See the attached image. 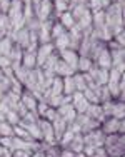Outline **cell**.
Wrapping results in <instances>:
<instances>
[{"mask_svg": "<svg viewBox=\"0 0 125 157\" xmlns=\"http://www.w3.org/2000/svg\"><path fill=\"white\" fill-rule=\"evenodd\" d=\"M55 45L58 47V50H65L68 45H70V39H68V33L64 32L55 39Z\"/></svg>", "mask_w": 125, "mask_h": 157, "instance_id": "20", "label": "cell"}, {"mask_svg": "<svg viewBox=\"0 0 125 157\" xmlns=\"http://www.w3.org/2000/svg\"><path fill=\"white\" fill-rule=\"evenodd\" d=\"M39 127H40V132H42V140H45L49 145H55L57 140H55V136H53V129H52V124L49 121L40 117L39 119Z\"/></svg>", "mask_w": 125, "mask_h": 157, "instance_id": "3", "label": "cell"}, {"mask_svg": "<svg viewBox=\"0 0 125 157\" xmlns=\"http://www.w3.org/2000/svg\"><path fill=\"white\" fill-rule=\"evenodd\" d=\"M22 63H24V67L27 70H32V67H35L37 65V57H35V54H30V52H25L24 54V57H22Z\"/></svg>", "mask_w": 125, "mask_h": 157, "instance_id": "18", "label": "cell"}, {"mask_svg": "<svg viewBox=\"0 0 125 157\" xmlns=\"http://www.w3.org/2000/svg\"><path fill=\"white\" fill-rule=\"evenodd\" d=\"M52 54H53V45H52V44H43V45L40 47V50L35 54V57H37V67L40 69V67L45 63V60Z\"/></svg>", "mask_w": 125, "mask_h": 157, "instance_id": "6", "label": "cell"}, {"mask_svg": "<svg viewBox=\"0 0 125 157\" xmlns=\"http://www.w3.org/2000/svg\"><path fill=\"white\" fill-rule=\"evenodd\" d=\"M5 121L9 122L12 127H13V125H18V124H20V115H18L15 110H9V112L5 114Z\"/></svg>", "mask_w": 125, "mask_h": 157, "instance_id": "26", "label": "cell"}, {"mask_svg": "<svg viewBox=\"0 0 125 157\" xmlns=\"http://www.w3.org/2000/svg\"><path fill=\"white\" fill-rule=\"evenodd\" d=\"M3 77H5V75H3V70H2V69H0V80H2V78H3Z\"/></svg>", "mask_w": 125, "mask_h": 157, "instance_id": "41", "label": "cell"}, {"mask_svg": "<svg viewBox=\"0 0 125 157\" xmlns=\"http://www.w3.org/2000/svg\"><path fill=\"white\" fill-rule=\"evenodd\" d=\"M32 152L28 151H13L12 152V157H30Z\"/></svg>", "mask_w": 125, "mask_h": 157, "instance_id": "34", "label": "cell"}, {"mask_svg": "<svg viewBox=\"0 0 125 157\" xmlns=\"http://www.w3.org/2000/svg\"><path fill=\"white\" fill-rule=\"evenodd\" d=\"M85 10H87V7L83 5V3H77V5L73 7V10H72L70 13H72V17H73V18H77V20H79V18L83 15V12H85Z\"/></svg>", "mask_w": 125, "mask_h": 157, "instance_id": "29", "label": "cell"}, {"mask_svg": "<svg viewBox=\"0 0 125 157\" xmlns=\"http://www.w3.org/2000/svg\"><path fill=\"white\" fill-rule=\"evenodd\" d=\"M9 7H10V0H0V9L3 12H9Z\"/></svg>", "mask_w": 125, "mask_h": 157, "instance_id": "36", "label": "cell"}, {"mask_svg": "<svg viewBox=\"0 0 125 157\" xmlns=\"http://www.w3.org/2000/svg\"><path fill=\"white\" fill-rule=\"evenodd\" d=\"M57 109H53V107H49V109H47V112L45 114H43V117L42 119H45V121H49V122H52L55 117H57Z\"/></svg>", "mask_w": 125, "mask_h": 157, "instance_id": "30", "label": "cell"}, {"mask_svg": "<svg viewBox=\"0 0 125 157\" xmlns=\"http://www.w3.org/2000/svg\"><path fill=\"white\" fill-rule=\"evenodd\" d=\"M10 52H12V40L7 37V39H2L0 40V55H5L9 57Z\"/></svg>", "mask_w": 125, "mask_h": 157, "instance_id": "23", "label": "cell"}, {"mask_svg": "<svg viewBox=\"0 0 125 157\" xmlns=\"http://www.w3.org/2000/svg\"><path fill=\"white\" fill-rule=\"evenodd\" d=\"M15 35H17L15 39H17L18 45L27 48V47H28V44H30V32H28L27 29H22V30H18Z\"/></svg>", "mask_w": 125, "mask_h": 157, "instance_id": "15", "label": "cell"}, {"mask_svg": "<svg viewBox=\"0 0 125 157\" xmlns=\"http://www.w3.org/2000/svg\"><path fill=\"white\" fill-rule=\"evenodd\" d=\"M12 30V24H10L7 15H0V37H3L7 32Z\"/></svg>", "mask_w": 125, "mask_h": 157, "instance_id": "24", "label": "cell"}, {"mask_svg": "<svg viewBox=\"0 0 125 157\" xmlns=\"http://www.w3.org/2000/svg\"><path fill=\"white\" fill-rule=\"evenodd\" d=\"M75 157H87V155L83 154V152H79V154H75Z\"/></svg>", "mask_w": 125, "mask_h": 157, "instance_id": "40", "label": "cell"}, {"mask_svg": "<svg viewBox=\"0 0 125 157\" xmlns=\"http://www.w3.org/2000/svg\"><path fill=\"white\" fill-rule=\"evenodd\" d=\"M64 82V95H72L75 92V84H73V78L72 77H64L62 78Z\"/></svg>", "mask_w": 125, "mask_h": 157, "instance_id": "21", "label": "cell"}, {"mask_svg": "<svg viewBox=\"0 0 125 157\" xmlns=\"http://www.w3.org/2000/svg\"><path fill=\"white\" fill-rule=\"evenodd\" d=\"M82 94H83V97H85L87 100H89V104H98V102H100V100H98V97H97V94H95L92 89H89V87H87Z\"/></svg>", "mask_w": 125, "mask_h": 157, "instance_id": "28", "label": "cell"}, {"mask_svg": "<svg viewBox=\"0 0 125 157\" xmlns=\"http://www.w3.org/2000/svg\"><path fill=\"white\" fill-rule=\"evenodd\" d=\"M90 157H108V155H107V152H105L104 147H98V149H95L94 154H92Z\"/></svg>", "mask_w": 125, "mask_h": 157, "instance_id": "33", "label": "cell"}, {"mask_svg": "<svg viewBox=\"0 0 125 157\" xmlns=\"http://www.w3.org/2000/svg\"><path fill=\"white\" fill-rule=\"evenodd\" d=\"M100 7H110V0H100Z\"/></svg>", "mask_w": 125, "mask_h": 157, "instance_id": "39", "label": "cell"}, {"mask_svg": "<svg viewBox=\"0 0 125 157\" xmlns=\"http://www.w3.org/2000/svg\"><path fill=\"white\" fill-rule=\"evenodd\" d=\"M75 3H83V0H73Z\"/></svg>", "mask_w": 125, "mask_h": 157, "instance_id": "43", "label": "cell"}, {"mask_svg": "<svg viewBox=\"0 0 125 157\" xmlns=\"http://www.w3.org/2000/svg\"><path fill=\"white\" fill-rule=\"evenodd\" d=\"M79 29L80 30H90V27H92V13H90V10H85L83 12V15L79 18Z\"/></svg>", "mask_w": 125, "mask_h": 157, "instance_id": "14", "label": "cell"}, {"mask_svg": "<svg viewBox=\"0 0 125 157\" xmlns=\"http://www.w3.org/2000/svg\"><path fill=\"white\" fill-rule=\"evenodd\" d=\"M89 100L83 97L82 92H73L72 94V107L77 114H85V110L89 109Z\"/></svg>", "mask_w": 125, "mask_h": 157, "instance_id": "4", "label": "cell"}, {"mask_svg": "<svg viewBox=\"0 0 125 157\" xmlns=\"http://www.w3.org/2000/svg\"><path fill=\"white\" fill-rule=\"evenodd\" d=\"M53 5L50 0H42V2L39 3V5H35V10H37V17L40 18V20L45 22V18H49L50 12H52Z\"/></svg>", "mask_w": 125, "mask_h": 157, "instance_id": "8", "label": "cell"}, {"mask_svg": "<svg viewBox=\"0 0 125 157\" xmlns=\"http://www.w3.org/2000/svg\"><path fill=\"white\" fill-rule=\"evenodd\" d=\"M90 67H92V62H90L89 57H82V59H79V62H77V69L82 70V72H89Z\"/></svg>", "mask_w": 125, "mask_h": 157, "instance_id": "27", "label": "cell"}, {"mask_svg": "<svg viewBox=\"0 0 125 157\" xmlns=\"http://www.w3.org/2000/svg\"><path fill=\"white\" fill-rule=\"evenodd\" d=\"M30 157H45V152L40 149V151H35V152H32V155Z\"/></svg>", "mask_w": 125, "mask_h": 157, "instance_id": "37", "label": "cell"}, {"mask_svg": "<svg viewBox=\"0 0 125 157\" xmlns=\"http://www.w3.org/2000/svg\"><path fill=\"white\" fill-rule=\"evenodd\" d=\"M104 142H105V134L100 129H95L83 134V144L85 145H92V147L98 149V147H104Z\"/></svg>", "mask_w": 125, "mask_h": 157, "instance_id": "2", "label": "cell"}, {"mask_svg": "<svg viewBox=\"0 0 125 157\" xmlns=\"http://www.w3.org/2000/svg\"><path fill=\"white\" fill-rule=\"evenodd\" d=\"M32 2H34V3H35V5H39V3H40V2H42V0H32Z\"/></svg>", "mask_w": 125, "mask_h": 157, "instance_id": "42", "label": "cell"}, {"mask_svg": "<svg viewBox=\"0 0 125 157\" xmlns=\"http://www.w3.org/2000/svg\"><path fill=\"white\" fill-rule=\"evenodd\" d=\"M20 102L24 104L25 105V109H27L28 112H37V104H39V100L35 99V95L32 94H27V92H25V94H22L20 95Z\"/></svg>", "mask_w": 125, "mask_h": 157, "instance_id": "9", "label": "cell"}, {"mask_svg": "<svg viewBox=\"0 0 125 157\" xmlns=\"http://www.w3.org/2000/svg\"><path fill=\"white\" fill-rule=\"evenodd\" d=\"M64 32H65V29L62 27L60 24H55L53 27H52V32H50V35H52L53 39H57V37L60 35V33H64Z\"/></svg>", "mask_w": 125, "mask_h": 157, "instance_id": "31", "label": "cell"}, {"mask_svg": "<svg viewBox=\"0 0 125 157\" xmlns=\"http://www.w3.org/2000/svg\"><path fill=\"white\" fill-rule=\"evenodd\" d=\"M90 7H92L94 12H98V10L102 9V7H100V0H90Z\"/></svg>", "mask_w": 125, "mask_h": 157, "instance_id": "35", "label": "cell"}, {"mask_svg": "<svg viewBox=\"0 0 125 157\" xmlns=\"http://www.w3.org/2000/svg\"><path fill=\"white\" fill-rule=\"evenodd\" d=\"M85 115L87 117H90V119H94V121H97V122H104L105 119V114H104V110H102V105L100 104H90L89 105V109L85 110Z\"/></svg>", "mask_w": 125, "mask_h": 157, "instance_id": "7", "label": "cell"}, {"mask_svg": "<svg viewBox=\"0 0 125 157\" xmlns=\"http://www.w3.org/2000/svg\"><path fill=\"white\" fill-rule=\"evenodd\" d=\"M60 55H62V60L65 63L72 67V69H77V62H79V55L75 54V50H60Z\"/></svg>", "mask_w": 125, "mask_h": 157, "instance_id": "12", "label": "cell"}, {"mask_svg": "<svg viewBox=\"0 0 125 157\" xmlns=\"http://www.w3.org/2000/svg\"><path fill=\"white\" fill-rule=\"evenodd\" d=\"M123 119L122 121H119V119H113V117H108L105 119L104 122H102V132L105 134V136H112V134H123Z\"/></svg>", "mask_w": 125, "mask_h": 157, "instance_id": "1", "label": "cell"}, {"mask_svg": "<svg viewBox=\"0 0 125 157\" xmlns=\"http://www.w3.org/2000/svg\"><path fill=\"white\" fill-rule=\"evenodd\" d=\"M0 137H13V127L7 121H0Z\"/></svg>", "mask_w": 125, "mask_h": 157, "instance_id": "22", "label": "cell"}, {"mask_svg": "<svg viewBox=\"0 0 125 157\" xmlns=\"http://www.w3.org/2000/svg\"><path fill=\"white\" fill-rule=\"evenodd\" d=\"M7 152H9V149H7V147H3V145L0 144V157H3V155L7 154Z\"/></svg>", "mask_w": 125, "mask_h": 157, "instance_id": "38", "label": "cell"}, {"mask_svg": "<svg viewBox=\"0 0 125 157\" xmlns=\"http://www.w3.org/2000/svg\"><path fill=\"white\" fill-rule=\"evenodd\" d=\"M50 124H52V129H53L55 140L58 142V140H60V137L65 134V130L68 129V124L65 122V119H64V117H60V115H57V117H55L53 121L50 122Z\"/></svg>", "mask_w": 125, "mask_h": 157, "instance_id": "5", "label": "cell"}, {"mask_svg": "<svg viewBox=\"0 0 125 157\" xmlns=\"http://www.w3.org/2000/svg\"><path fill=\"white\" fill-rule=\"evenodd\" d=\"M12 63H10V59L5 57V55H0V69H7V67H10Z\"/></svg>", "mask_w": 125, "mask_h": 157, "instance_id": "32", "label": "cell"}, {"mask_svg": "<svg viewBox=\"0 0 125 157\" xmlns=\"http://www.w3.org/2000/svg\"><path fill=\"white\" fill-rule=\"evenodd\" d=\"M72 78H73V84H75V92H83L87 89V82L83 75H75Z\"/></svg>", "mask_w": 125, "mask_h": 157, "instance_id": "25", "label": "cell"}, {"mask_svg": "<svg viewBox=\"0 0 125 157\" xmlns=\"http://www.w3.org/2000/svg\"><path fill=\"white\" fill-rule=\"evenodd\" d=\"M47 90H49V97L50 95H64V82H62V77L55 75L52 80V85Z\"/></svg>", "mask_w": 125, "mask_h": 157, "instance_id": "13", "label": "cell"}, {"mask_svg": "<svg viewBox=\"0 0 125 157\" xmlns=\"http://www.w3.org/2000/svg\"><path fill=\"white\" fill-rule=\"evenodd\" d=\"M60 25H62L64 29H72L73 25H75V18L72 17L70 12L60 13Z\"/></svg>", "mask_w": 125, "mask_h": 157, "instance_id": "17", "label": "cell"}, {"mask_svg": "<svg viewBox=\"0 0 125 157\" xmlns=\"http://www.w3.org/2000/svg\"><path fill=\"white\" fill-rule=\"evenodd\" d=\"M20 13H22V2L20 0H12L9 7V20H13Z\"/></svg>", "mask_w": 125, "mask_h": 157, "instance_id": "16", "label": "cell"}, {"mask_svg": "<svg viewBox=\"0 0 125 157\" xmlns=\"http://www.w3.org/2000/svg\"><path fill=\"white\" fill-rule=\"evenodd\" d=\"M75 74V69H72L68 63H65L64 60H58L57 62V69H55V75L57 77H72Z\"/></svg>", "mask_w": 125, "mask_h": 157, "instance_id": "10", "label": "cell"}, {"mask_svg": "<svg viewBox=\"0 0 125 157\" xmlns=\"http://www.w3.org/2000/svg\"><path fill=\"white\" fill-rule=\"evenodd\" d=\"M83 136L82 134H75L73 136V139L70 140V144L67 145V149L68 151H72L73 154H79V152H82L83 151Z\"/></svg>", "mask_w": 125, "mask_h": 157, "instance_id": "11", "label": "cell"}, {"mask_svg": "<svg viewBox=\"0 0 125 157\" xmlns=\"http://www.w3.org/2000/svg\"><path fill=\"white\" fill-rule=\"evenodd\" d=\"M50 32H52V24H50V22H42V24H40V39L45 44L49 42V39H50Z\"/></svg>", "mask_w": 125, "mask_h": 157, "instance_id": "19", "label": "cell"}]
</instances>
